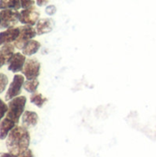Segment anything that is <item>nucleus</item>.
Segmentation results:
<instances>
[{
	"mask_svg": "<svg viewBox=\"0 0 156 157\" xmlns=\"http://www.w3.org/2000/svg\"><path fill=\"white\" fill-rule=\"evenodd\" d=\"M30 135L27 128L16 126L6 137V148L13 155H19L29 149Z\"/></svg>",
	"mask_w": 156,
	"mask_h": 157,
	"instance_id": "nucleus-1",
	"label": "nucleus"
},
{
	"mask_svg": "<svg viewBox=\"0 0 156 157\" xmlns=\"http://www.w3.org/2000/svg\"><path fill=\"white\" fill-rule=\"evenodd\" d=\"M27 103V98L24 96H18L11 100L8 103V110L6 112V118L9 119L16 124L18 123L19 119L22 117Z\"/></svg>",
	"mask_w": 156,
	"mask_h": 157,
	"instance_id": "nucleus-2",
	"label": "nucleus"
},
{
	"mask_svg": "<svg viewBox=\"0 0 156 157\" xmlns=\"http://www.w3.org/2000/svg\"><path fill=\"white\" fill-rule=\"evenodd\" d=\"M19 21V12L12 9H2L0 11V29L12 28Z\"/></svg>",
	"mask_w": 156,
	"mask_h": 157,
	"instance_id": "nucleus-3",
	"label": "nucleus"
},
{
	"mask_svg": "<svg viewBox=\"0 0 156 157\" xmlns=\"http://www.w3.org/2000/svg\"><path fill=\"white\" fill-rule=\"evenodd\" d=\"M24 82H25L24 75H15L14 77H13L12 82L10 83V85L8 86V89L6 91L5 99L9 101L11 99L18 97L20 95V93H21V88L23 87Z\"/></svg>",
	"mask_w": 156,
	"mask_h": 157,
	"instance_id": "nucleus-4",
	"label": "nucleus"
},
{
	"mask_svg": "<svg viewBox=\"0 0 156 157\" xmlns=\"http://www.w3.org/2000/svg\"><path fill=\"white\" fill-rule=\"evenodd\" d=\"M37 35L36 29H34L32 26H23L20 27V33L18 38L14 41V46L17 49L22 50L24 45L30 40H32Z\"/></svg>",
	"mask_w": 156,
	"mask_h": 157,
	"instance_id": "nucleus-5",
	"label": "nucleus"
},
{
	"mask_svg": "<svg viewBox=\"0 0 156 157\" xmlns=\"http://www.w3.org/2000/svg\"><path fill=\"white\" fill-rule=\"evenodd\" d=\"M40 73V63L37 59H28L24 64L22 74L27 80L37 79Z\"/></svg>",
	"mask_w": 156,
	"mask_h": 157,
	"instance_id": "nucleus-6",
	"label": "nucleus"
},
{
	"mask_svg": "<svg viewBox=\"0 0 156 157\" xmlns=\"http://www.w3.org/2000/svg\"><path fill=\"white\" fill-rule=\"evenodd\" d=\"M40 13L34 6L23 9L19 12V22L29 26H34L40 20Z\"/></svg>",
	"mask_w": 156,
	"mask_h": 157,
	"instance_id": "nucleus-7",
	"label": "nucleus"
},
{
	"mask_svg": "<svg viewBox=\"0 0 156 157\" xmlns=\"http://www.w3.org/2000/svg\"><path fill=\"white\" fill-rule=\"evenodd\" d=\"M26 63V55L20 52H16L12 55L8 62L7 69L12 73L22 72L24 64Z\"/></svg>",
	"mask_w": 156,
	"mask_h": 157,
	"instance_id": "nucleus-8",
	"label": "nucleus"
},
{
	"mask_svg": "<svg viewBox=\"0 0 156 157\" xmlns=\"http://www.w3.org/2000/svg\"><path fill=\"white\" fill-rule=\"evenodd\" d=\"M20 28H9L0 32V46L14 42L19 36Z\"/></svg>",
	"mask_w": 156,
	"mask_h": 157,
	"instance_id": "nucleus-9",
	"label": "nucleus"
},
{
	"mask_svg": "<svg viewBox=\"0 0 156 157\" xmlns=\"http://www.w3.org/2000/svg\"><path fill=\"white\" fill-rule=\"evenodd\" d=\"M38 121H39V116L34 111L26 110V111H24V113L21 117L22 126L27 129L35 127L37 125Z\"/></svg>",
	"mask_w": 156,
	"mask_h": 157,
	"instance_id": "nucleus-10",
	"label": "nucleus"
},
{
	"mask_svg": "<svg viewBox=\"0 0 156 157\" xmlns=\"http://www.w3.org/2000/svg\"><path fill=\"white\" fill-rule=\"evenodd\" d=\"M53 20L51 18H41L36 24L37 35H43L49 33L53 29Z\"/></svg>",
	"mask_w": 156,
	"mask_h": 157,
	"instance_id": "nucleus-11",
	"label": "nucleus"
},
{
	"mask_svg": "<svg viewBox=\"0 0 156 157\" xmlns=\"http://www.w3.org/2000/svg\"><path fill=\"white\" fill-rule=\"evenodd\" d=\"M17 126L15 122L10 121L7 118L3 119L0 121V140H5L9 132Z\"/></svg>",
	"mask_w": 156,
	"mask_h": 157,
	"instance_id": "nucleus-12",
	"label": "nucleus"
},
{
	"mask_svg": "<svg viewBox=\"0 0 156 157\" xmlns=\"http://www.w3.org/2000/svg\"><path fill=\"white\" fill-rule=\"evenodd\" d=\"M40 48V43L38 40H30L22 48V53L26 56H30L38 52Z\"/></svg>",
	"mask_w": 156,
	"mask_h": 157,
	"instance_id": "nucleus-13",
	"label": "nucleus"
},
{
	"mask_svg": "<svg viewBox=\"0 0 156 157\" xmlns=\"http://www.w3.org/2000/svg\"><path fill=\"white\" fill-rule=\"evenodd\" d=\"M20 7V0H0V9L17 10Z\"/></svg>",
	"mask_w": 156,
	"mask_h": 157,
	"instance_id": "nucleus-14",
	"label": "nucleus"
},
{
	"mask_svg": "<svg viewBox=\"0 0 156 157\" xmlns=\"http://www.w3.org/2000/svg\"><path fill=\"white\" fill-rule=\"evenodd\" d=\"M48 101L47 98L43 97L40 93H33L30 97V102L38 108H42L43 105Z\"/></svg>",
	"mask_w": 156,
	"mask_h": 157,
	"instance_id": "nucleus-15",
	"label": "nucleus"
},
{
	"mask_svg": "<svg viewBox=\"0 0 156 157\" xmlns=\"http://www.w3.org/2000/svg\"><path fill=\"white\" fill-rule=\"evenodd\" d=\"M39 81L38 79H31V80H27L24 82V85H23V87L24 89L29 92V93H36L38 87H39Z\"/></svg>",
	"mask_w": 156,
	"mask_h": 157,
	"instance_id": "nucleus-16",
	"label": "nucleus"
},
{
	"mask_svg": "<svg viewBox=\"0 0 156 157\" xmlns=\"http://www.w3.org/2000/svg\"><path fill=\"white\" fill-rule=\"evenodd\" d=\"M8 84V78L6 75L2 74L0 76V94L3 93L6 89V87L7 86Z\"/></svg>",
	"mask_w": 156,
	"mask_h": 157,
	"instance_id": "nucleus-17",
	"label": "nucleus"
},
{
	"mask_svg": "<svg viewBox=\"0 0 156 157\" xmlns=\"http://www.w3.org/2000/svg\"><path fill=\"white\" fill-rule=\"evenodd\" d=\"M7 110H8V106L5 103V101H3L0 98V121L3 120V118L6 114Z\"/></svg>",
	"mask_w": 156,
	"mask_h": 157,
	"instance_id": "nucleus-18",
	"label": "nucleus"
},
{
	"mask_svg": "<svg viewBox=\"0 0 156 157\" xmlns=\"http://www.w3.org/2000/svg\"><path fill=\"white\" fill-rule=\"evenodd\" d=\"M20 4H21V7L23 9H26V8H29L33 6L34 1L33 0H20Z\"/></svg>",
	"mask_w": 156,
	"mask_h": 157,
	"instance_id": "nucleus-19",
	"label": "nucleus"
},
{
	"mask_svg": "<svg viewBox=\"0 0 156 157\" xmlns=\"http://www.w3.org/2000/svg\"><path fill=\"white\" fill-rule=\"evenodd\" d=\"M45 12H46L47 15L52 16V15H54V14L56 13V6H53V5H50V6H48L45 8Z\"/></svg>",
	"mask_w": 156,
	"mask_h": 157,
	"instance_id": "nucleus-20",
	"label": "nucleus"
},
{
	"mask_svg": "<svg viewBox=\"0 0 156 157\" xmlns=\"http://www.w3.org/2000/svg\"><path fill=\"white\" fill-rule=\"evenodd\" d=\"M17 156L18 157H34V155H33V153H32V151H31V150L28 149V150L24 151L23 153H21V154H19V155H17Z\"/></svg>",
	"mask_w": 156,
	"mask_h": 157,
	"instance_id": "nucleus-21",
	"label": "nucleus"
},
{
	"mask_svg": "<svg viewBox=\"0 0 156 157\" xmlns=\"http://www.w3.org/2000/svg\"><path fill=\"white\" fill-rule=\"evenodd\" d=\"M49 2V0H36V3L39 6H43L45 5H47Z\"/></svg>",
	"mask_w": 156,
	"mask_h": 157,
	"instance_id": "nucleus-22",
	"label": "nucleus"
},
{
	"mask_svg": "<svg viewBox=\"0 0 156 157\" xmlns=\"http://www.w3.org/2000/svg\"><path fill=\"white\" fill-rule=\"evenodd\" d=\"M0 157H18L17 155H13L11 153H2L0 154Z\"/></svg>",
	"mask_w": 156,
	"mask_h": 157,
	"instance_id": "nucleus-23",
	"label": "nucleus"
},
{
	"mask_svg": "<svg viewBox=\"0 0 156 157\" xmlns=\"http://www.w3.org/2000/svg\"><path fill=\"white\" fill-rule=\"evenodd\" d=\"M1 75H2V74H1V73H0V76H1Z\"/></svg>",
	"mask_w": 156,
	"mask_h": 157,
	"instance_id": "nucleus-24",
	"label": "nucleus"
},
{
	"mask_svg": "<svg viewBox=\"0 0 156 157\" xmlns=\"http://www.w3.org/2000/svg\"><path fill=\"white\" fill-rule=\"evenodd\" d=\"M1 67H2V66H1V65H0V68H1Z\"/></svg>",
	"mask_w": 156,
	"mask_h": 157,
	"instance_id": "nucleus-25",
	"label": "nucleus"
}]
</instances>
